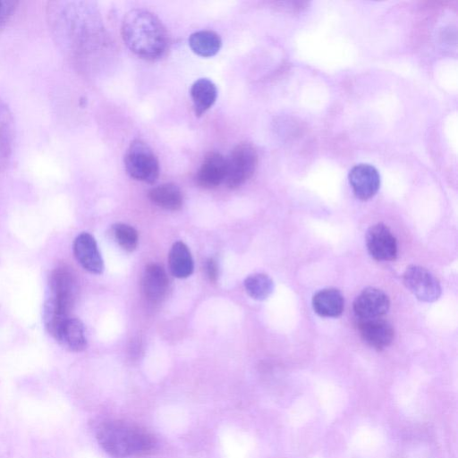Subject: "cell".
Segmentation results:
<instances>
[{"mask_svg": "<svg viewBox=\"0 0 458 458\" xmlns=\"http://www.w3.org/2000/svg\"><path fill=\"white\" fill-rule=\"evenodd\" d=\"M75 295L76 281L73 274L68 267H56L49 278V296L43 310L46 328L55 338L64 322L70 318Z\"/></svg>", "mask_w": 458, "mask_h": 458, "instance_id": "3957f363", "label": "cell"}, {"mask_svg": "<svg viewBox=\"0 0 458 458\" xmlns=\"http://www.w3.org/2000/svg\"><path fill=\"white\" fill-rule=\"evenodd\" d=\"M148 198L154 204L167 210H178L183 202L181 190L174 183H164L152 188Z\"/></svg>", "mask_w": 458, "mask_h": 458, "instance_id": "d6986e66", "label": "cell"}, {"mask_svg": "<svg viewBox=\"0 0 458 458\" xmlns=\"http://www.w3.org/2000/svg\"><path fill=\"white\" fill-rule=\"evenodd\" d=\"M258 165V154L249 143H241L226 159L225 182L230 189H236L245 183L254 174Z\"/></svg>", "mask_w": 458, "mask_h": 458, "instance_id": "5b68a950", "label": "cell"}, {"mask_svg": "<svg viewBox=\"0 0 458 458\" xmlns=\"http://www.w3.org/2000/svg\"><path fill=\"white\" fill-rule=\"evenodd\" d=\"M366 245L369 255L378 261H389L396 258V239L390 229L378 223L369 228L366 233Z\"/></svg>", "mask_w": 458, "mask_h": 458, "instance_id": "52a82bcc", "label": "cell"}, {"mask_svg": "<svg viewBox=\"0 0 458 458\" xmlns=\"http://www.w3.org/2000/svg\"><path fill=\"white\" fill-rule=\"evenodd\" d=\"M113 233L117 243L126 251H133L138 245V232L126 224H115L113 226Z\"/></svg>", "mask_w": 458, "mask_h": 458, "instance_id": "7402d4cb", "label": "cell"}, {"mask_svg": "<svg viewBox=\"0 0 458 458\" xmlns=\"http://www.w3.org/2000/svg\"><path fill=\"white\" fill-rule=\"evenodd\" d=\"M14 140L13 118L6 104L0 99V172L9 165Z\"/></svg>", "mask_w": 458, "mask_h": 458, "instance_id": "5bb4252c", "label": "cell"}, {"mask_svg": "<svg viewBox=\"0 0 458 458\" xmlns=\"http://www.w3.org/2000/svg\"><path fill=\"white\" fill-rule=\"evenodd\" d=\"M97 439L103 450L114 458L140 457L157 447L155 437L134 424L112 420L98 429Z\"/></svg>", "mask_w": 458, "mask_h": 458, "instance_id": "7a4b0ae2", "label": "cell"}, {"mask_svg": "<svg viewBox=\"0 0 458 458\" xmlns=\"http://www.w3.org/2000/svg\"><path fill=\"white\" fill-rule=\"evenodd\" d=\"M123 42L136 55L145 59L161 57L168 46V36L161 21L145 9H133L121 26Z\"/></svg>", "mask_w": 458, "mask_h": 458, "instance_id": "6da1fadb", "label": "cell"}, {"mask_svg": "<svg viewBox=\"0 0 458 458\" xmlns=\"http://www.w3.org/2000/svg\"><path fill=\"white\" fill-rule=\"evenodd\" d=\"M348 178L354 195L362 200L372 198L380 186L378 171L369 164L354 165L350 170Z\"/></svg>", "mask_w": 458, "mask_h": 458, "instance_id": "9c48e42d", "label": "cell"}, {"mask_svg": "<svg viewBox=\"0 0 458 458\" xmlns=\"http://www.w3.org/2000/svg\"><path fill=\"white\" fill-rule=\"evenodd\" d=\"M168 287V278L164 268L157 264H149L146 267L142 289L145 297L153 303H157L165 297Z\"/></svg>", "mask_w": 458, "mask_h": 458, "instance_id": "4fadbf2b", "label": "cell"}, {"mask_svg": "<svg viewBox=\"0 0 458 458\" xmlns=\"http://www.w3.org/2000/svg\"><path fill=\"white\" fill-rule=\"evenodd\" d=\"M388 296L380 289L365 288L353 301V311L357 317L366 320L385 315L389 309Z\"/></svg>", "mask_w": 458, "mask_h": 458, "instance_id": "ba28073f", "label": "cell"}, {"mask_svg": "<svg viewBox=\"0 0 458 458\" xmlns=\"http://www.w3.org/2000/svg\"><path fill=\"white\" fill-rule=\"evenodd\" d=\"M206 272L208 279L211 282H216L218 276V269L216 261L213 259H208L206 262Z\"/></svg>", "mask_w": 458, "mask_h": 458, "instance_id": "cb8c5ba5", "label": "cell"}, {"mask_svg": "<svg viewBox=\"0 0 458 458\" xmlns=\"http://www.w3.org/2000/svg\"><path fill=\"white\" fill-rule=\"evenodd\" d=\"M226 158L217 152L208 153L195 176L196 182L202 188L211 189L225 182Z\"/></svg>", "mask_w": 458, "mask_h": 458, "instance_id": "8fae6325", "label": "cell"}, {"mask_svg": "<svg viewBox=\"0 0 458 458\" xmlns=\"http://www.w3.org/2000/svg\"><path fill=\"white\" fill-rule=\"evenodd\" d=\"M244 287L251 298L263 301L272 293L274 283L267 275L257 273L246 277Z\"/></svg>", "mask_w": 458, "mask_h": 458, "instance_id": "44dd1931", "label": "cell"}, {"mask_svg": "<svg viewBox=\"0 0 458 458\" xmlns=\"http://www.w3.org/2000/svg\"><path fill=\"white\" fill-rule=\"evenodd\" d=\"M359 330L362 340L377 350L387 347L394 336L391 324L379 318L363 320Z\"/></svg>", "mask_w": 458, "mask_h": 458, "instance_id": "7c38bea8", "label": "cell"}, {"mask_svg": "<svg viewBox=\"0 0 458 458\" xmlns=\"http://www.w3.org/2000/svg\"><path fill=\"white\" fill-rule=\"evenodd\" d=\"M73 253L80 265L92 274H101L103 259L94 237L89 233H80L73 242Z\"/></svg>", "mask_w": 458, "mask_h": 458, "instance_id": "30bf717a", "label": "cell"}, {"mask_svg": "<svg viewBox=\"0 0 458 458\" xmlns=\"http://www.w3.org/2000/svg\"><path fill=\"white\" fill-rule=\"evenodd\" d=\"M127 174L133 179L153 183L159 175V163L151 148L141 140H133L124 156Z\"/></svg>", "mask_w": 458, "mask_h": 458, "instance_id": "277c9868", "label": "cell"}, {"mask_svg": "<svg viewBox=\"0 0 458 458\" xmlns=\"http://www.w3.org/2000/svg\"><path fill=\"white\" fill-rule=\"evenodd\" d=\"M18 2L0 0V29L9 21L17 7Z\"/></svg>", "mask_w": 458, "mask_h": 458, "instance_id": "603a6c76", "label": "cell"}, {"mask_svg": "<svg viewBox=\"0 0 458 458\" xmlns=\"http://www.w3.org/2000/svg\"><path fill=\"white\" fill-rule=\"evenodd\" d=\"M55 339L72 352H81L87 345L84 326L75 318H68L60 327Z\"/></svg>", "mask_w": 458, "mask_h": 458, "instance_id": "2e32d148", "label": "cell"}, {"mask_svg": "<svg viewBox=\"0 0 458 458\" xmlns=\"http://www.w3.org/2000/svg\"><path fill=\"white\" fill-rule=\"evenodd\" d=\"M191 97L195 114L200 116L214 105L217 89L210 80L201 78L192 84Z\"/></svg>", "mask_w": 458, "mask_h": 458, "instance_id": "e0dca14e", "label": "cell"}, {"mask_svg": "<svg viewBox=\"0 0 458 458\" xmlns=\"http://www.w3.org/2000/svg\"><path fill=\"white\" fill-rule=\"evenodd\" d=\"M169 268L177 278H186L193 272V259L187 245L182 242L173 244L168 257Z\"/></svg>", "mask_w": 458, "mask_h": 458, "instance_id": "ac0fdd59", "label": "cell"}, {"mask_svg": "<svg viewBox=\"0 0 458 458\" xmlns=\"http://www.w3.org/2000/svg\"><path fill=\"white\" fill-rule=\"evenodd\" d=\"M312 307L320 317H339L344 309V296L335 288L322 289L313 295Z\"/></svg>", "mask_w": 458, "mask_h": 458, "instance_id": "9a60e30c", "label": "cell"}, {"mask_svg": "<svg viewBox=\"0 0 458 458\" xmlns=\"http://www.w3.org/2000/svg\"><path fill=\"white\" fill-rule=\"evenodd\" d=\"M191 50L202 57L215 55L220 49L222 41L217 33L212 30H199L189 38Z\"/></svg>", "mask_w": 458, "mask_h": 458, "instance_id": "ffe728a7", "label": "cell"}, {"mask_svg": "<svg viewBox=\"0 0 458 458\" xmlns=\"http://www.w3.org/2000/svg\"><path fill=\"white\" fill-rule=\"evenodd\" d=\"M406 288L420 301L433 302L441 295L438 279L426 268L411 265L403 275Z\"/></svg>", "mask_w": 458, "mask_h": 458, "instance_id": "8992f818", "label": "cell"}]
</instances>
